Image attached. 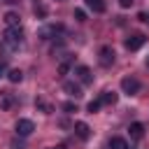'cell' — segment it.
Segmentation results:
<instances>
[{
  "instance_id": "cell-1",
  "label": "cell",
  "mask_w": 149,
  "mask_h": 149,
  "mask_svg": "<svg viewBox=\"0 0 149 149\" xmlns=\"http://www.w3.org/2000/svg\"><path fill=\"white\" fill-rule=\"evenodd\" d=\"M21 42H23V30L21 28H7L0 37V47L5 51H16L21 47Z\"/></svg>"
},
{
  "instance_id": "cell-2",
  "label": "cell",
  "mask_w": 149,
  "mask_h": 149,
  "mask_svg": "<svg viewBox=\"0 0 149 149\" xmlns=\"http://www.w3.org/2000/svg\"><path fill=\"white\" fill-rule=\"evenodd\" d=\"M140 88H142V84H140L135 77H123V79H121V91H123V93L135 95V93H140Z\"/></svg>"
},
{
  "instance_id": "cell-3",
  "label": "cell",
  "mask_w": 149,
  "mask_h": 149,
  "mask_svg": "<svg viewBox=\"0 0 149 149\" xmlns=\"http://www.w3.org/2000/svg\"><path fill=\"white\" fill-rule=\"evenodd\" d=\"M114 49L112 47H100V54H98V61H100V65L102 68H109L112 63H114Z\"/></svg>"
},
{
  "instance_id": "cell-4",
  "label": "cell",
  "mask_w": 149,
  "mask_h": 149,
  "mask_svg": "<svg viewBox=\"0 0 149 149\" xmlns=\"http://www.w3.org/2000/svg\"><path fill=\"white\" fill-rule=\"evenodd\" d=\"M14 128H16V135H21V137H28V135L35 130V123H33L30 119H19Z\"/></svg>"
},
{
  "instance_id": "cell-5",
  "label": "cell",
  "mask_w": 149,
  "mask_h": 149,
  "mask_svg": "<svg viewBox=\"0 0 149 149\" xmlns=\"http://www.w3.org/2000/svg\"><path fill=\"white\" fill-rule=\"evenodd\" d=\"M144 42H147V37H144L142 33H133V35L126 40V49H128V51H137Z\"/></svg>"
},
{
  "instance_id": "cell-6",
  "label": "cell",
  "mask_w": 149,
  "mask_h": 149,
  "mask_svg": "<svg viewBox=\"0 0 149 149\" xmlns=\"http://www.w3.org/2000/svg\"><path fill=\"white\" fill-rule=\"evenodd\" d=\"M74 74H77V79H79L81 84H91V81H93V74H91V70H88L86 65H77V68H74Z\"/></svg>"
},
{
  "instance_id": "cell-7",
  "label": "cell",
  "mask_w": 149,
  "mask_h": 149,
  "mask_svg": "<svg viewBox=\"0 0 149 149\" xmlns=\"http://www.w3.org/2000/svg\"><path fill=\"white\" fill-rule=\"evenodd\" d=\"M63 91L72 98H81V86L77 81H63Z\"/></svg>"
},
{
  "instance_id": "cell-8",
  "label": "cell",
  "mask_w": 149,
  "mask_h": 149,
  "mask_svg": "<svg viewBox=\"0 0 149 149\" xmlns=\"http://www.w3.org/2000/svg\"><path fill=\"white\" fill-rule=\"evenodd\" d=\"M2 21L7 23V28H21V16H19L16 12H7V14L2 16Z\"/></svg>"
},
{
  "instance_id": "cell-9",
  "label": "cell",
  "mask_w": 149,
  "mask_h": 149,
  "mask_svg": "<svg viewBox=\"0 0 149 149\" xmlns=\"http://www.w3.org/2000/svg\"><path fill=\"white\" fill-rule=\"evenodd\" d=\"M74 133H77V137H81V140H88V137H91V128H88V123H84V121H77V123H74Z\"/></svg>"
},
{
  "instance_id": "cell-10",
  "label": "cell",
  "mask_w": 149,
  "mask_h": 149,
  "mask_svg": "<svg viewBox=\"0 0 149 149\" xmlns=\"http://www.w3.org/2000/svg\"><path fill=\"white\" fill-rule=\"evenodd\" d=\"M128 133H130V137H133V140H142V135H144V126H142L140 121H135V123H130Z\"/></svg>"
},
{
  "instance_id": "cell-11",
  "label": "cell",
  "mask_w": 149,
  "mask_h": 149,
  "mask_svg": "<svg viewBox=\"0 0 149 149\" xmlns=\"http://www.w3.org/2000/svg\"><path fill=\"white\" fill-rule=\"evenodd\" d=\"M84 2H86V7H88L91 12H95V14H102V12H105V7H107V5H105V0H84Z\"/></svg>"
},
{
  "instance_id": "cell-12",
  "label": "cell",
  "mask_w": 149,
  "mask_h": 149,
  "mask_svg": "<svg viewBox=\"0 0 149 149\" xmlns=\"http://www.w3.org/2000/svg\"><path fill=\"white\" fill-rule=\"evenodd\" d=\"M56 33H61V26H44V28H40V37L42 40H49L51 35L56 37Z\"/></svg>"
},
{
  "instance_id": "cell-13",
  "label": "cell",
  "mask_w": 149,
  "mask_h": 149,
  "mask_svg": "<svg viewBox=\"0 0 149 149\" xmlns=\"http://www.w3.org/2000/svg\"><path fill=\"white\" fill-rule=\"evenodd\" d=\"M116 98H119V95H116L114 91H105V93L100 95V102H102V105H114Z\"/></svg>"
},
{
  "instance_id": "cell-14",
  "label": "cell",
  "mask_w": 149,
  "mask_h": 149,
  "mask_svg": "<svg viewBox=\"0 0 149 149\" xmlns=\"http://www.w3.org/2000/svg\"><path fill=\"white\" fill-rule=\"evenodd\" d=\"M7 79H9L12 84H19V81L23 79V72H21L19 68H14V70H9V72H7Z\"/></svg>"
},
{
  "instance_id": "cell-15",
  "label": "cell",
  "mask_w": 149,
  "mask_h": 149,
  "mask_svg": "<svg viewBox=\"0 0 149 149\" xmlns=\"http://www.w3.org/2000/svg\"><path fill=\"white\" fill-rule=\"evenodd\" d=\"M12 105H14L12 93H2V95H0V109H9Z\"/></svg>"
},
{
  "instance_id": "cell-16",
  "label": "cell",
  "mask_w": 149,
  "mask_h": 149,
  "mask_svg": "<svg viewBox=\"0 0 149 149\" xmlns=\"http://www.w3.org/2000/svg\"><path fill=\"white\" fill-rule=\"evenodd\" d=\"M109 149H128V142L123 137H112L109 140Z\"/></svg>"
},
{
  "instance_id": "cell-17",
  "label": "cell",
  "mask_w": 149,
  "mask_h": 149,
  "mask_svg": "<svg viewBox=\"0 0 149 149\" xmlns=\"http://www.w3.org/2000/svg\"><path fill=\"white\" fill-rule=\"evenodd\" d=\"M35 107H37V109H42L44 114H51V105H49L47 100H42V98H37V100H35Z\"/></svg>"
},
{
  "instance_id": "cell-18",
  "label": "cell",
  "mask_w": 149,
  "mask_h": 149,
  "mask_svg": "<svg viewBox=\"0 0 149 149\" xmlns=\"http://www.w3.org/2000/svg\"><path fill=\"white\" fill-rule=\"evenodd\" d=\"M100 107H102V102H100V98H98V100H91V102L86 105V109H88V114H95V112H98Z\"/></svg>"
},
{
  "instance_id": "cell-19",
  "label": "cell",
  "mask_w": 149,
  "mask_h": 149,
  "mask_svg": "<svg viewBox=\"0 0 149 149\" xmlns=\"http://www.w3.org/2000/svg\"><path fill=\"white\" fill-rule=\"evenodd\" d=\"M74 19L77 21H86V12L84 9H74Z\"/></svg>"
},
{
  "instance_id": "cell-20",
  "label": "cell",
  "mask_w": 149,
  "mask_h": 149,
  "mask_svg": "<svg viewBox=\"0 0 149 149\" xmlns=\"http://www.w3.org/2000/svg\"><path fill=\"white\" fill-rule=\"evenodd\" d=\"M63 109H65V112H77V105H74V102H65Z\"/></svg>"
},
{
  "instance_id": "cell-21",
  "label": "cell",
  "mask_w": 149,
  "mask_h": 149,
  "mask_svg": "<svg viewBox=\"0 0 149 149\" xmlns=\"http://www.w3.org/2000/svg\"><path fill=\"white\" fill-rule=\"evenodd\" d=\"M137 19H140L142 23H149V14H147V12H140V14H137Z\"/></svg>"
},
{
  "instance_id": "cell-22",
  "label": "cell",
  "mask_w": 149,
  "mask_h": 149,
  "mask_svg": "<svg viewBox=\"0 0 149 149\" xmlns=\"http://www.w3.org/2000/svg\"><path fill=\"white\" fill-rule=\"evenodd\" d=\"M68 70H70L68 63H61V65H58V72H61V74H68Z\"/></svg>"
},
{
  "instance_id": "cell-23",
  "label": "cell",
  "mask_w": 149,
  "mask_h": 149,
  "mask_svg": "<svg viewBox=\"0 0 149 149\" xmlns=\"http://www.w3.org/2000/svg\"><path fill=\"white\" fill-rule=\"evenodd\" d=\"M5 74H7V63L0 61V77H5Z\"/></svg>"
},
{
  "instance_id": "cell-24",
  "label": "cell",
  "mask_w": 149,
  "mask_h": 149,
  "mask_svg": "<svg viewBox=\"0 0 149 149\" xmlns=\"http://www.w3.org/2000/svg\"><path fill=\"white\" fill-rule=\"evenodd\" d=\"M119 5L126 9V7H130V5H133V0H119Z\"/></svg>"
},
{
  "instance_id": "cell-25",
  "label": "cell",
  "mask_w": 149,
  "mask_h": 149,
  "mask_svg": "<svg viewBox=\"0 0 149 149\" xmlns=\"http://www.w3.org/2000/svg\"><path fill=\"white\" fill-rule=\"evenodd\" d=\"M49 149H65L63 144H56V147H49Z\"/></svg>"
},
{
  "instance_id": "cell-26",
  "label": "cell",
  "mask_w": 149,
  "mask_h": 149,
  "mask_svg": "<svg viewBox=\"0 0 149 149\" xmlns=\"http://www.w3.org/2000/svg\"><path fill=\"white\" fill-rule=\"evenodd\" d=\"M0 2H14V0H0Z\"/></svg>"
}]
</instances>
